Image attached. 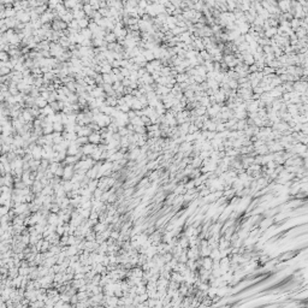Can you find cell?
<instances>
[{
  "mask_svg": "<svg viewBox=\"0 0 308 308\" xmlns=\"http://www.w3.org/2000/svg\"><path fill=\"white\" fill-rule=\"evenodd\" d=\"M19 22L16 19V17H12V18H5L4 19V24L7 27V29H16L17 24Z\"/></svg>",
  "mask_w": 308,
  "mask_h": 308,
  "instance_id": "cell-5",
  "label": "cell"
},
{
  "mask_svg": "<svg viewBox=\"0 0 308 308\" xmlns=\"http://www.w3.org/2000/svg\"><path fill=\"white\" fill-rule=\"evenodd\" d=\"M10 210H11V208H10L8 206H0V215H1V217L6 215Z\"/></svg>",
  "mask_w": 308,
  "mask_h": 308,
  "instance_id": "cell-18",
  "label": "cell"
},
{
  "mask_svg": "<svg viewBox=\"0 0 308 308\" xmlns=\"http://www.w3.org/2000/svg\"><path fill=\"white\" fill-rule=\"evenodd\" d=\"M98 188V180H91L89 181V183H88V185H87V189L89 190V192H94L95 189Z\"/></svg>",
  "mask_w": 308,
  "mask_h": 308,
  "instance_id": "cell-15",
  "label": "cell"
},
{
  "mask_svg": "<svg viewBox=\"0 0 308 308\" xmlns=\"http://www.w3.org/2000/svg\"><path fill=\"white\" fill-rule=\"evenodd\" d=\"M5 18H12V17H16V10L13 7H5Z\"/></svg>",
  "mask_w": 308,
  "mask_h": 308,
  "instance_id": "cell-11",
  "label": "cell"
},
{
  "mask_svg": "<svg viewBox=\"0 0 308 308\" xmlns=\"http://www.w3.org/2000/svg\"><path fill=\"white\" fill-rule=\"evenodd\" d=\"M202 269L206 270V271H212V267H213V260L211 259L210 256H205L202 257Z\"/></svg>",
  "mask_w": 308,
  "mask_h": 308,
  "instance_id": "cell-3",
  "label": "cell"
},
{
  "mask_svg": "<svg viewBox=\"0 0 308 308\" xmlns=\"http://www.w3.org/2000/svg\"><path fill=\"white\" fill-rule=\"evenodd\" d=\"M4 101H5V99H4L3 94H0V104H1V102H4Z\"/></svg>",
  "mask_w": 308,
  "mask_h": 308,
  "instance_id": "cell-21",
  "label": "cell"
},
{
  "mask_svg": "<svg viewBox=\"0 0 308 308\" xmlns=\"http://www.w3.org/2000/svg\"><path fill=\"white\" fill-rule=\"evenodd\" d=\"M104 41L107 45L108 43H113V42H117V37H116V35L112 32H106V35L104 37Z\"/></svg>",
  "mask_w": 308,
  "mask_h": 308,
  "instance_id": "cell-7",
  "label": "cell"
},
{
  "mask_svg": "<svg viewBox=\"0 0 308 308\" xmlns=\"http://www.w3.org/2000/svg\"><path fill=\"white\" fill-rule=\"evenodd\" d=\"M22 118L24 119V122H25V123L34 122V118H33V116L30 114V112H29L28 108H24V110L22 111Z\"/></svg>",
  "mask_w": 308,
  "mask_h": 308,
  "instance_id": "cell-9",
  "label": "cell"
},
{
  "mask_svg": "<svg viewBox=\"0 0 308 308\" xmlns=\"http://www.w3.org/2000/svg\"><path fill=\"white\" fill-rule=\"evenodd\" d=\"M0 164H1V163H0Z\"/></svg>",
  "mask_w": 308,
  "mask_h": 308,
  "instance_id": "cell-22",
  "label": "cell"
},
{
  "mask_svg": "<svg viewBox=\"0 0 308 308\" xmlns=\"http://www.w3.org/2000/svg\"><path fill=\"white\" fill-rule=\"evenodd\" d=\"M74 175H75V168H74V166H71V165H65L64 166V173H63L62 180L63 181H71V178H72Z\"/></svg>",
  "mask_w": 308,
  "mask_h": 308,
  "instance_id": "cell-1",
  "label": "cell"
},
{
  "mask_svg": "<svg viewBox=\"0 0 308 308\" xmlns=\"http://www.w3.org/2000/svg\"><path fill=\"white\" fill-rule=\"evenodd\" d=\"M64 131V124L60 122H55L53 123V133H59L62 134Z\"/></svg>",
  "mask_w": 308,
  "mask_h": 308,
  "instance_id": "cell-13",
  "label": "cell"
},
{
  "mask_svg": "<svg viewBox=\"0 0 308 308\" xmlns=\"http://www.w3.org/2000/svg\"><path fill=\"white\" fill-rule=\"evenodd\" d=\"M7 276L8 278H11V279H13V278L18 277L19 273H18V267H11V269H8V272H7Z\"/></svg>",
  "mask_w": 308,
  "mask_h": 308,
  "instance_id": "cell-14",
  "label": "cell"
},
{
  "mask_svg": "<svg viewBox=\"0 0 308 308\" xmlns=\"http://www.w3.org/2000/svg\"><path fill=\"white\" fill-rule=\"evenodd\" d=\"M89 21H91V19H89L88 17H86V18H82V19H78L77 21V23H78V27H79V29H86V28H88V24H89Z\"/></svg>",
  "mask_w": 308,
  "mask_h": 308,
  "instance_id": "cell-12",
  "label": "cell"
},
{
  "mask_svg": "<svg viewBox=\"0 0 308 308\" xmlns=\"http://www.w3.org/2000/svg\"><path fill=\"white\" fill-rule=\"evenodd\" d=\"M51 243H49L47 240H42V244H41V249H40V252L41 253H46L49 250V248H51Z\"/></svg>",
  "mask_w": 308,
  "mask_h": 308,
  "instance_id": "cell-16",
  "label": "cell"
},
{
  "mask_svg": "<svg viewBox=\"0 0 308 308\" xmlns=\"http://www.w3.org/2000/svg\"><path fill=\"white\" fill-rule=\"evenodd\" d=\"M272 218L270 219V218H266V219H264L261 223H260V226H261V230H265V229H267V226H270L271 224H272Z\"/></svg>",
  "mask_w": 308,
  "mask_h": 308,
  "instance_id": "cell-17",
  "label": "cell"
},
{
  "mask_svg": "<svg viewBox=\"0 0 308 308\" xmlns=\"http://www.w3.org/2000/svg\"><path fill=\"white\" fill-rule=\"evenodd\" d=\"M0 163H1V164H7L8 163V159H7L6 154H3L1 156H0Z\"/></svg>",
  "mask_w": 308,
  "mask_h": 308,
  "instance_id": "cell-20",
  "label": "cell"
},
{
  "mask_svg": "<svg viewBox=\"0 0 308 308\" xmlns=\"http://www.w3.org/2000/svg\"><path fill=\"white\" fill-rule=\"evenodd\" d=\"M96 148V146L95 145H92V143H87V145H84L83 147H81V151H82V153H83V155H86V156H91L92 155V153L94 152V149Z\"/></svg>",
  "mask_w": 308,
  "mask_h": 308,
  "instance_id": "cell-2",
  "label": "cell"
},
{
  "mask_svg": "<svg viewBox=\"0 0 308 308\" xmlns=\"http://www.w3.org/2000/svg\"><path fill=\"white\" fill-rule=\"evenodd\" d=\"M106 224H104V223H100V222H98L94 226H93V231L98 235V234H102L104 231H106Z\"/></svg>",
  "mask_w": 308,
  "mask_h": 308,
  "instance_id": "cell-6",
  "label": "cell"
},
{
  "mask_svg": "<svg viewBox=\"0 0 308 308\" xmlns=\"http://www.w3.org/2000/svg\"><path fill=\"white\" fill-rule=\"evenodd\" d=\"M79 35H81L84 40H92L93 39V34H92V32L89 30L88 28H86V29H82L81 32H79Z\"/></svg>",
  "mask_w": 308,
  "mask_h": 308,
  "instance_id": "cell-10",
  "label": "cell"
},
{
  "mask_svg": "<svg viewBox=\"0 0 308 308\" xmlns=\"http://www.w3.org/2000/svg\"><path fill=\"white\" fill-rule=\"evenodd\" d=\"M1 152H3V154H7V153L10 152V146L4 143V145L1 146Z\"/></svg>",
  "mask_w": 308,
  "mask_h": 308,
  "instance_id": "cell-19",
  "label": "cell"
},
{
  "mask_svg": "<svg viewBox=\"0 0 308 308\" xmlns=\"http://www.w3.org/2000/svg\"><path fill=\"white\" fill-rule=\"evenodd\" d=\"M88 142H89V143H92V145L98 146L99 143L101 142V136H100V134H99V133H93V134H91V135L88 136Z\"/></svg>",
  "mask_w": 308,
  "mask_h": 308,
  "instance_id": "cell-4",
  "label": "cell"
},
{
  "mask_svg": "<svg viewBox=\"0 0 308 308\" xmlns=\"http://www.w3.org/2000/svg\"><path fill=\"white\" fill-rule=\"evenodd\" d=\"M105 105L110 106V107H116L117 106V98H116V95L106 96V99H105Z\"/></svg>",
  "mask_w": 308,
  "mask_h": 308,
  "instance_id": "cell-8",
  "label": "cell"
}]
</instances>
